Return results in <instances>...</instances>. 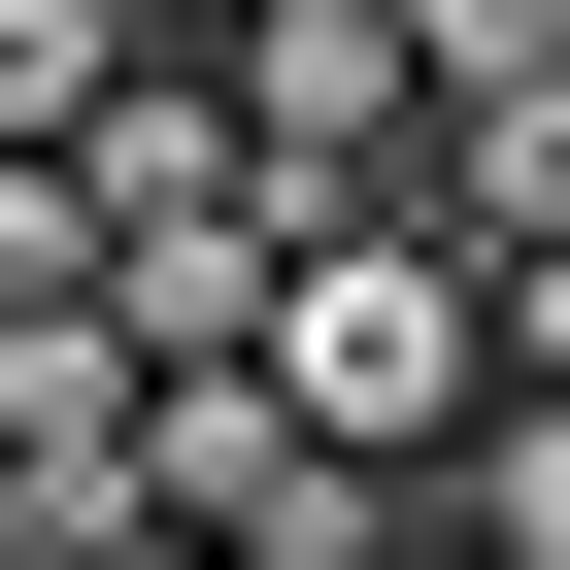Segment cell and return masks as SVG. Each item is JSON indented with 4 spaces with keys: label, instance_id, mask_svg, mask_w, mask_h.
Returning <instances> with one entry per match:
<instances>
[{
    "label": "cell",
    "instance_id": "6da1fadb",
    "mask_svg": "<svg viewBox=\"0 0 570 570\" xmlns=\"http://www.w3.org/2000/svg\"><path fill=\"white\" fill-rule=\"evenodd\" d=\"M235 403H268V436H336V470L403 503L470 403H570V268H436L403 202H336V235H268V336H235Z\"/></svg>",
    "mask_w": 570,
    "mask_h": 570
},
{
    "label": "cell",
    "instance_id": "7a4b0ae2",
    "mask_svg": "<svg viewBox=\"0 0 570 570\" xmlns=\"http://www.w3.org/2000/svg\"><path fill=\"white\" fill-rule=\"evenodd\" d=\"M68 570H202V537H68Z\"/></svg>",
    "mask_w": 570,
    "mask_h": 570
}]
</instances>
